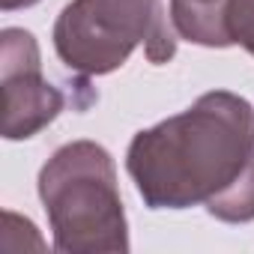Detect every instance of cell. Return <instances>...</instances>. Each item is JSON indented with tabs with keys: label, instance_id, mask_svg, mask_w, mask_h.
Segmentation results:
<instances>
[{
	"label": "cell",
	"instance_id": "52a82bcc",
	"mask_svg": "<svg viewBox=\"0 0 254 254\" xmlns=\"http://www.w3.org/2000/svg\"><path fill=\"white\" fill-rule=\"evenodd\" d=\"M39 3V0H0V6H3V12H15V9H27Z\"/></svg>",
	"mask_w": 254,
	"mask_h": 254
},
{
	"label": "cell",
	"instance_id": "8992f818",
	"mask_svg": "<svg viewBox=\"0 0 254 254\" xmlns=\"http://www.w3.org/2000/svg\"><path fill=\"white\" fill-rule=\"evenodd\" d=\"M224 27L230 45H239L254 57V0H230L224 9Z\"/></svg>",
	"mask_w": 254,
	"mask_h": 254
},
{
	"label": "cell",
	"instance_id": "6da1fadb",
	"mask_svg": "<svg viewBox=\"0 0 254 254\" xmlns=\"http://www.w3.org/2000/svg\"><path fill=\"white\" fill-rule=\"evenodd\" d=\"M150 209L203 206L227 224L254 221V108L230 90L203 93L191 108L156 123L126 150Z\"/></svg>",
	"mask_w": 254,
	"mask_h": 254
},
{
	"label": "cell",
	"instance_id": "277c9868",
	"mask_svg": "<svg viewBox=\"0 0 254 254\" xmlns=\"http://www.w3.org/2000/svg\"><path fill=\"white\" fill-rule=\"evenodd\" d=\"M0 87H3V138L27 141L54 123L66 105L63 93L42 78L33 33L6 27L0 36Z\"/></svg>",
	"mask_w": 254,
	"mask_h": 254
},
{
	"label": "cell",
	"instance_id": "5b68a950",
	"mask_svg": "<svg viewBox=\"0 0 254 254\" xmlns=\"http://www.w3.org/2000/svg\"><path fill=\"white\" fill-rule=\"evenodd\" d=\"M230 0H171V21L174 30L203 48H227L224 9Z\"/></svg>",
	"mask_w": 254,
	"mask_h": 254
},
{
	"label": "cell",
	"instance_id": "7a4b0ae2",
	"mask_svg": "<svg viewBox=\"0 0 254 254\" xmlns=\"http://www.w3.org/2000/svg\"><path fill=\"white\" fill-rule=\"evenodd\" d=\"M39 200L45 206L57 251H129V221L117 186V168L102 144H63L39 171Z\"/></svg>",
	"mask_w": 254,
	"mask_h": 254
},
{
	"label": "cell",
	"instance_id": "3957f363",
	"mask_svg": "<svg viewBox=\"0 0 254 254\" xmlns=\"http://www.w3.org/2000/svg\"><path fill=\"white\" fill-rule=\"evenodd\" d=\"M138 45L156 66L177 54L162 0H72L54 21L60 63L84 78L120 69Z\"/></svg>",
	"mask_w": 254,
	"mask_h": 254
}]
</instances>
